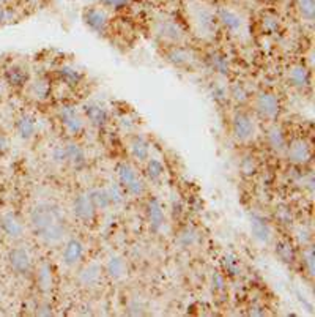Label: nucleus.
Here are the masks:
<instances>
[{
	"label": "nucleus",
	"instance_id": "f257e3e1",
	"mask_svg": "<svg viewBox=\"0 0 315 317\" xmlns=\"http://www.w3.org/2000/svg\"><path fill=\"white\" fill-rule=\"evenodd\" d=\"M29 227L46 246L62 245L68 235V224L62 208L49 200L38 202L30 208Z\"/></svg>",
	"mask_w": 315,
	"mask_h": 317
},
{
	"label": "nucleus",
	"instance_id": "f03ea898",
	"mask_svg": "<svg viewBox=\"0 0 315 317\" xmlns=\"http://www.w3.org/2000/svg\"><path fill=\"white\" fill-rule=\"evenodd\" d=\"M186 15L192 33L199 40L206 43H213L219 35V22L214 11L208 5L199 0H191L186 5Z\"/></svg>",
	"mask_w": 315,
	"mask_h": 317
},
{
	"label": "nucleus",
	"instance_id": "7ed1b4c3",
	"mask_svg": "<svg viewBox=\"0 0 315 317\" xmlns=\"http://www.w3.org/2000/svg\"><path fill=\"white\" fill-rule=\"evenodd\" d=\"M151 32L161 44H185L186 32L178 21L170 16H158L151 24Z\"/></svg>",
	"mask_w": 315,
	"mask_h": 317
},
{
	"label": "nucleus",
	"instance_id": "20e7f679",
	"mask_svg": "<svg viewBox=\"0 0 315 317\" xmlns=\"http://www.w3.org/2000/svg\"><path fill=\"white\" fill-rule=\"evenodd\" d=\"M214 15L218 18L219 25L225 29L230 33L232 37H235L238 40H243L249 37V25H247V19L244 18V15L232 6H218V10L214 11Z\"/></svg>",
	"mask_w": 315,
	"mask_h": 317
},
{
	"label": "nucleus",
	"instance_id": "39448f33",
	"mask_svg": "<svg viewBox=\"0 0 315 317\" xmlns=\"http://www.w3.org/2000/svg\"><path fill=\"white\" fill-rule=\"evenodd\" d=\"M115 177L117 183L125 191V194L139 198L145 193V181L139 175L137 169L128 161H120L115 166Z\"/></svg>",
	"mask_w": 315,
	"mask_h": 317
},
{
	"label": "nucleus",
	"instance_id": "423d86ee",
	"mask_svg": "<svg viewBox=\"0 0 315 317\" xmlns=\"http://www.w3.org/2000/svg\"><path fill=\"white\" fill-rule=\"evenodd\" d=\"M249 103L252 104V109L257 114V117L266 120V122H274L282 111L279 97L271 90L257 92L256 95L251 97Z\"/></svg>",
	"mask_w": 315,
	"mask_h": 317
},
{
	"label": "nucleus",
	"instance_id": "0eeeda50",
	"mask_svg": "<svg viewBox=\"0 0 315 317\" xmlns=\"http://www.w3.org/2000/svg\"><path fill=\"white\" fill-rule=\"evenodd\" d=\"M163 59L177 70L194 71L197 68L199 59L192 49L185 44H163Z\"/></svg>",
	"mask_w": 315,
	"mask_h": 317
},
{
	"label": "nucleus",
	"instance_id": "6e6552de",
	"mask_svg": "<svg viewBox=\"0 0 315 317\" xmlns=\"http://www.w3.org/2000/svg\"><path fill=\"white\" fill-rule=\"evenodd\" d=\"M230 136L237 144H251L257 136V123L251 114L237 111L230 117Z\"/></svg>",
	"mask_w": 315,
	"mask_h": 317
},
{
	"label": "nucleus",
	"instance_id": "1a4fd4ad",
	"mask_svg": "<svg viewBox=\"0 0 315 317\" xmlns=\"http://www.w3.org/2000/svg\"><path fill=\"white\" fill-rule=\"evenodd\" d=\"M58 123L70 138H79L85 131V119L74 106L63 104L57 111Z\"/></svg>",
	"mask_w": 315,
	"mask_h": 317
},
{
	"label": "nucleus",
	"instance_id": "9d476101",
	"mask_svg": "<svg viewBox=\"0 0 315 317\" xmlns=\"http://www.w3.org/2000/svg\"><path fill=\"white\" fill-rule=\"evenodd\" d=\"M6 262H8L11 272L18 276H22V278L30 276L35 270L32 254L22 246H13L8 251V256H6Z\"/></svg>",
	"mask_w": 315,
	"mask_h": 317
},
{
	"label": "nucleus",
	"instance_id": "9b49d317",
	"mask_svg": "<svg viewBox=\"0 0 315 317\" xmlns=\"http://www.w3.org/2000/svg\"><path fill=\"white\" fill-rule=\"evenodd\" d=\"M284 158L295 166H306L312 159V145L307 139H293L287 144Z\"/></svg>",
	"mask_w": 315,
	"mask_h": 317
},
{
	"label": "nucleus",
	"instance_id": "f8f14e48",
	"mask_svg": "<svg viewBox=\"0 0 315 317\" xmlns=\"http://www.w3.org/2000/svg\"><path fill=\"white\" fill-rule=\"evenodd\" d=\"M82 19L90 30H93L101 37H107V33L111 30V19L104 8L89 6V8H85L82 11Z\"/></svg>",
	"mask_w": 315,
	"mask_h": 317
},
{
	"label": "nucleus",
	"instance_id": "ddd939ff",
	"mask_svg": "<svg viewBox=\"0 0 315 317\" xmlns=\"http://www.w3.org/2000/svg\"><path fill=\"white\" fill-rule=\"evenodd\" d=\"M62 245L63 248H62V254H60L62 264L66 268H77L84 262L85 258V245L82 243V240H79L76 237H70V238H65Z\"/></svg>",
	"mask_w": 315,
	"mask_h": 317
},
{
	"label": "nucleus",
	"instance_id": "4468645a",
	"mask_svg": "<svg viewBox=\"0 0 315 317\" xmlns=\"http://www.w3.org/2000/svg\"><path fill=\"white\" fill-rule=\"evenodd\" d=\"M71 212L79 222L82 224H90L96 218V208L93 205L89 193H79L71 200Z\"/></svg>",
	"mask_w": 315,
	"mask_h": 317
},
{
	"label": "nucleus",
	"instance_id": "2eb2a0df",
	"mask_svg": "<svg viewBox=\"0 0 315 317\" xmlns=\"http://www.w3.org/2000/svg\"><path fill=\"white\" fill-rule=\"evenodd\" d=\"M82 116L85 119V123H90L96 130H103L109 123L111 116L107 107H104L98 101H89L82 106Z\"/></svg>",
	"mask_w": 315,
	"mask_h": 317
},
{
	"label": "nucleus",
	"instance_id": "dca6fc26",
	"mask_svg": "<svg viewBox=\"0 0 315 317\" xmlns=\"http://www.w3.org/2000/svg\"><path fill=\"white\" fill-rule=\"evenodd\" d=\"M0 231L6 238L13 241H19L25 235V224L15 212H8L0 217Z\"/></svg>",
	"mask_w": 315,
	"mask_h": 317
},
{
	"label": "nucleus",
	"instance_id": "f3484780",
	"mask_svg": "<svg viewBox=\"0 0 315 317\" xmlns=\"http://www.w3.org/2000/svg\"><path fill=\"white\" fill-rule=\"evenodd\" d=\"M285 82L295 90H306L311 87V70L304 63H295L285 71Z\"/></svg>",
	"mask_w": 315,
	"mask_h": 317
},
{
	"label": "nucleus",
	"instance_id": "a211bd4d",
	"mask_svg": "<svg viewBox=\"0 0 315 317\" xmlns=\"http://www.w3.org/2000/svg\"><path fill=\"white\" fill-rule=\"evenodd\" d=\"M145 217H147V222H148L150 231L153 234H158L161 229L164 227L166 213H164V207L158 198H150L148 200H147Z\"/></svg>",
	"mask_w": 315,
	"mask_h": 317
},
{
	"label": "nucleus",
	"instance_id": "6ab92c4d",
	"mask_svg": "<svg viewBox=\"0 0 315 317\" xmlns=\"http://www.w3.org/2000/svg\"><path fill=\"white\" fill-rule=\"evenodd\" d=\"M249 224H251V232L252 237L256 238L259 243L262 245H270L273 238H274V232L271 224L268 222L262 215L259 213H252L249 218Z\"/></svg>",
	"mask_w": 315,
	"mask_h": 317
},
{
	"label": "nucleus",
	"instance_id": "aec40b11",
	"mask_svg": "<svg viewBox=\"0 0 315 317\" xmlns=\"http://www.w3.org/2000/svg\"><path fill=\"white\" fill-rule=\"evenodd\" d=\"M65 147V166L71 167L74 171H80L87 166V153L82 145L76 140H68L63 144Z\"/></svg>",
	"mask_w": 315,
	"mask_h": 317
},
{
	"label": "nucleus",
	"instance_id": "412c9836",
	"mask_svg": "<svg viewBox=\"0 0 315 317\" xmlns=\"http://www.w3.org/2000/svg\"><path fill=\"white\" fill-rule=\"evenodd\" d=\"M3 79L10 87H13V89H24V87L29 84L32 76L25 65L13 63L10 66H6V70L3 73Z\"/></svg>",
	"mask_w": 315,
	"mask_h": 317
},
{
	"label": "nucleus",
	"instance_id": "4be33fe9",
	"mask_svg": "<svg viewBox=\"0 0 315 317\" xmlns=\"http://www.w3.org/2000/svg\"><path fill=\"white\" fill-rule=\"evenodd\" d=\"M103 265L98 262H90L85 267H82L77 273V282L79 286H82L85 289H93L98 287L99 282L103 278Z\"/></svg>",
	"mask_w": 315,
	"mask_h": 317
},
{
	"label": "nucleus",
	"instance_id": "5701e85b",
	"mask_svg": "<svg viewBox=\"0 0 315 317\" xmlns=\"http://www.w3.org/2000/svg\"><path fill=\"white\" fill-rule=\"evenodd\" d=\"M103 272L106 273L107 278L112 281H122L126 275H128V264L123 256L120 254H111L107 256V259L103 265Z\"/></svg>",
	"mask_w": 315,
	"mask_h": 317
},
{
	"label": "nucleus",
	"instance_id": "b1692460",
	"mask_svg": "<svg viewBox=\"0 0 315 317\" xmlns=\"http://www.w3.org/2000/svg\"><path fill=\"white\" fill-rule=\"evenodd\" d=\"M24 89L27 92V97L33 101H37V103H43V101L48 99L52 93L51 82H49V79H46V78L30 79L29 84H27Z\"/></svg>",
	"mask_w": 315,
	"mask_h": 317
},
{
	"label": "nucleus",
	"instance_id": "393cba45",
	"mask_svg": "<svg viewBox=\"0 0 315 317\" xmlns=\"http://www.w3.org/2000/svg\"><path fill=\"white\" fill-rule=\"evenodd\" d=\"M128 150H130L131 158L134 161H137L139 164H144L151 155L150 142L145 138L139 136V134H136V136H131L128 139Z\"/></svg>",
	"mask_w": 315,
	"mask_h": 317
},
{
	"label": "nucleus",
	"instance_id": "a878e982",
	"mask_svg": "<svg viewBox=\"0 0 315 317\" xmlns=\"http://www.w3.org/2000/svg\"><path fill=\"white\" fill-rule=\"evenodd\" d=\"M15 130H16V134L22 140H30L35 138L38 133V122L32 114L24 112L16 119Z\"/></svg>",
	"mask_w": 315,
	"mask_h": 317
},
{
	"label": "nucleus",
	"instance_id": "bb28decb",
	"mask_svg": "<svg viewBox=\"0 0 315 317\" xmlns=\"http://www.w3.org/2000/svg\"><path fill=\"white\" fill-rule=\"evenodd\" d=\"M205 62L208 65V68L218 74V76H229L230 74V62L224 52H221L218 49H211L205 56Z\"/></svg>",
	"mask_w": 315,
	"mask_h": 317
},
{
	"label": "nucleus",
	"instance_id": "cd10ccee",
	"mask_svg": "<svg viewBox=\"0 0 315 317\" xmlns=\"http://www.w3.org/2000/svg\"><path fill=\"white\" fill-rule=\"evenodd\" d=\"M266 144L276 155L284 157L289 140H287V136H285V133L282 130V126H279V125L274 123V125H271L270 128H268V131H266Z\"/></svg>",
	"mask_w": 315,
	"mask_h": 317
},
{
	"label": "nucleus",
	"instance_id": "c85d7f7f",
	"mask_svg": "<svg viewBox=\"0 0 315 317\" xmlns=\"http://www.w3.org/2000/svg\"><path fill=\"white\" fill-rule=\"evenodd\" d=\"M35 273V281H37V287L41 291L43 294H49L54 287V273H52V267L48 262H41L37 270H33Z\"/></svg>",
	"mask_w": 315,
	"mask_h": 317
},
{
	"label": "nucleus",
	"instance_id": "c756f323",
	"mask_svg": "<svg viewBox=\"0 0 315 317\" xmlns=\"http://www.w3.org/2000/svg\"><path fill=\"white\" fill-rule=\"evenodd\" d=\"M57 78L63 85H68L76 89V87L84 80V74L80 70L74 68L71 65H63L57 70Z\"/></svg>",
	"mask_w": 315,
	"mask_h": 317
},
{
	"label": "nucleus",
	"instance_id": "7c9ffc66",
	"mask_svg": "<svg viewBox=\"0 0 315 317\" xmlns=\"http://www.w3.org/2000/svg\"><path fill=\"white\" fill-rule=\"evenodd\" d=\"M276 256L280 262H284L285 265H293L298 260V254L295 251L290 240L282 238L276 241Z\"/></svg>",
	"mask_w": 315,
	"mask_h": 317
},
{
	"label": "nucleus",
	"instance_id": "2f4dec72",
	"mask_svg": "<svg viewBox=\"0 0 315 317\" xmlns=\"http://www.w3.org/2000/svg\"><path fill=\"white\" fill-rule=\"evenodd\" d=\"M293 8L298 18L306 24H312L315 19V0H293Z\"/></svg>",
	"mask_w": 315,
	"mask_h": 317
},
{
	"label": "nucleus",
	"instance_id": "473e14b6",
	"mask_svg": "<svg viewBox=\"0 0 315 317\" xmlns=\"http://www.w3.org/2000/svg\"><path fill=\"white\" fill-rule=\"evenodd\" d=\"M87 193H89L93 205H95V208H96V212H106V210H109V208H112L109 194H107V191H106V186H95Z\"/></svg>",
	"mask_w": 315,
	"mask_h": 317
},
{
	"label": "nucleus",
	"instance_id": "72a5a7b5",
	"mask_svg": "<svg viewBox=\"0 0 315 317\" xmlns=\"http://www.w3.org/2000/svg\"><path fill=\"white\" fill-rule=\"evenodd\" d=\"M144 164H145V177H147V180L151 181V183H159V181L163 180L164 172H166L164 164L161 163L159 159L151 158V157L147 159Z\"/></svg>",
	"mask_w": 315,
	"mask_h": 317
},
{
	"label": "nucleus",
	"instance_id": "f704fd0d",
	"mask_svg": "<svg viewBox=\"0 0 315 317\" xmlns=\"http://www.w3.org/2000/svg\"><path fill=\"white\" fill-rule=\"evenodd\" d=\"M221 267H222V273L225 276H233V278H237V276H240L241 272H243L240 260L232 254L224 256L222 260H221Z\"/></svg>",
	"mask_w": 315,
	"mask_h": 317
},
{
	"label": "nucleus",
	"instance_id": "c9c22d12",
	"mask_svg": "<svg viewBox=\"0 0 315 317\" xmlns=\"http://www.w3.org/2000/svg\"><path fill=\"white\" fill-rule=\"evenodd\" d=\"M200 240V234L197 229L192 226H186L182 229V232L178 235V241L183 248H194Z\"/></svg>",
	"mask_w": 315,
	"mask_h": 317
},
{
	"label": "nucleus",
	"instance_id": "e433bc0d",
	"mask_svg": "<svg viewBox=\"0 0 315 317\" xmlns=\"http://www.w3.org/2000/svg\"><path fill=\"white\" fill-rule=\"evenodd\" d=\"M260 25L265 33H278L280 30V18L276 15V13H271V11H265L262 15V19H260Z\"/></svg>",
	"mask_w": 315,
	"mask_h": 317
},
{
	"label": "nucleus",
	"instance_id": "4c0bfd02",
	"mask_svg": "<svg viewBox=\"0 0 315 317\" xmlns=\"http://www.w3.org/2000/svg\"><path fill=\"white\" fill-rule=\"evenodd\" d=\"M315 256H314V245L307 243L303 246V251H301V264L303 268L306 270V273L309 275V278H314V268H315Z\"/></svg>",
	"mask_w": 315,
	"mask_h": 317
},
{
	"label": "nucleus",
	"instance_id": "58836bf2",
	"mask_svg": "<svg viewBox=\"0 0 315 317\" xmlns=\"http://www.w3.org/2000/svg\"><path fill=\"white\" fill-rule=\"evenodd\" d=\"M229 99H232L233 103H237L240 106H243L246 103H249L251 95L243 84H233L232 87H229Z\"/></svg>",
	"mask_w": 315,
	"mask_h": 317
},
{
	"label": "nucleus",
	"instance_id": "ea45409f",
	"mask_svg": "<svg viewBox=\"0 0 315 317\" xmlns=\"http://www.w3.org/2000/svg\"><path fill=\"white\" fill-rule=\"evenodd\" d=\"M106 191H107V194H109V199H111L112 207H120L125 202L126 194H125V191L122 190V188H120V185L117 183V181H113V183L107 185L106 186Z\"/></svg>",
	"mask_w": 315,
	"mask_h": 317
},
{
	"label": "nucleus",
	"instance_id": "a19ab883",
	"mask_svg": "<svg viewBox=\"0 0 315 317\" xmlns=\"http://www.w3.org/2000/svg\"><path fill=\"white\" fill-rule=\"evenodd\" d=\"M210 93H211L213 99L218 101V103H224V101L229 99V89L221 82H213L210 85Z\"/></svg>",
	"mask_w": 315,
	"mask_h": 317
},
{
	"label": "nucleus",
	"instance_id": "79ce46f5",
	"mask_svg": "<svg viewBox=\"0 0 315 317\" xmlns=\"http://www.w3.org/2000/svg\"><path fill=\"white\" fill-rule=\"evenodd\" d=\"M211 287H213V292L214 294H224L227 291V281H225V275L216 272L213 273V278H211Z\"/></svg>",
	"mask_w": 315,
	"mask_h": 317
},
{
	"label": "nucleus",
	"instance_id": "37998d69",
	"mask_svg": "<svg viewBox=\"0 0 315 317\" xmlns=\"http://www.w3.org/2000/svg\"><path fill=\"white\" fill-rule=\"evenodd\" d=\"M98 3L101 5V8H104V10L118 11V10L126 8L130 3V0H98Z\"/></svg>",
	"mask_w": 315,
	"mask_h": 317
},
{
	"label": "nucleus",
	"instance_id": "c03bdc74",
	"mask_svg": "<svg viewBox=\"0 0 315 317\" xmlns=\"http://www.w3.org/2000/svg\"><path fill=\"white\" fill-rule=\"evenodd\" d=\"M240 169L244 175H252L257 171V161L254 157H244L240 163Z\"/></svg>",
	"mask_w": 315,
	"mask_h": 317
},
{
	"label": "nucleus",
	"instance_id": "a18cd8bd",
	"mask_svg": "<svg viewBox=\"0 0 315 317\" xmlns=\"http://www.w3.org/2000/svg\"><path fill=\"white\" fill-rule=\"evenodd\" d=\"M52 161L58 166H65V147L63 144H57L56 147L52 148Z\"/></svg>",
	"mask_w": 315,
	"mask_h": 317
},
{
	"label": "nucleus",
	"instance_id": "49530a36",
	"mask_svg": "<svg viewBox=\"0 0 315 317\" xmlns=\"http://www.w3.org/2000/svg\"><path fill=\"white\" fill-rule=\"evenodd\" d=\"M11 19H13V10L6 8V6H3V5H0V25L10 22Z\"/></svg>",
	"mask_w": 315,
	"mask_h": 317
},
{
	"label": "nucleus",
	"instance_id": "de8ad7c7",
	"mask_svg": "<svg viewBox=\"0 0 315 317\" xmlns=\"http://www.w3.org/2000/svg\"><path fill=\"white\" fill-rule=\"evenodd\" d=\"M37 314L38 316H52V306L49 303H39L37 306Z\"/></svg>",
	"mask_w": 315,
	"mask_h": 317
},
{
	"label": "nucleus",
	"instance_id": "09e8293b",
	"mask_svg": "<svg viewBox=\"0 0 315 317\" xmlns=\"http://www.w3.org/2000/svg\"><path fill=\"white\" fill-rule=\"evenodd\" d=\"M10 150V140L3 134H0V157Z\"/></svg>",
	"mask_w": 315,
	"mask_h": 317
}]
</instances>
